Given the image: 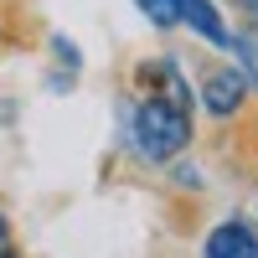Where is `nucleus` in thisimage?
Masks as SVG:
<instances>
[{
	"mask_svg": "<svg viewBox=\"0 0 258 258\" xmlns=\"http://www.w3.org/2000/svg\"><path fill=\"white\" fill-rule=\"evenodd\" d=\"M191 103L170 98V93H150L135 103V119H129V140L145 160H170L181 155L186 140H191Z\"/></svg>",
	"mask_w": 258,
	"mask_h": 258,
	"instance_id": "1",
	"label": "nucleus"
},
{
	"mask_svg": "<svg viewBox=\"0 0 258 258\" xmlns=\"http://www.w3.org/2000/svg\"><path fill=\"white\" fill-rule=\"evenodd\" d=\"M243 98H248L243 68H217V73H207V83H202V109H207L212 119H232V114L243 109Z\"/></svg>",
	"mask_w": 258,
	"mask_h": 258,
	"instance_id": "2",
	"label": "nucleus"
},
{
	"mask_svg": "<svg viewBox=\"0 0 258 258\" xmlns=\"http://www.w3.org/2000/svg\"><path fill=\"white\" fill-rule=\"evenodd\" d=\"M202 258H258V227L243 222V217L217 222L202 243Z\"/></svg>",
	"mask_w": 258,
	"mask_h": 258,
	"instance_id": "3",
	"label": "nucleus"
},
{
	"mask_svg": "<svg viewBox=\"0 0 258 258\" xmlns=\"http://www.w3.org/2000/svg\"><path fill=\"white\" fill-rule=\"evenodd\" d=\"M181 21L202 41H212V47H232V31H227V21H222V11L212 0H181Z\"/></svg>",
	"mask_w": 258,
	"mask_h": 258,
	"instance_id": "4",
	"label": "nucleus"
},
{
	"mask_svg": "<svg viewBox=\"0 0 258 258\" xmlns=\"http://www.w3.org/2000/svg\"><path fill=\"white\" fill-rule=\"evenodd\" d=\"M232 47H238V57H243V78L258 88V26L238 31V36H232Z\"/></svg>",
	"mask_w": 258,
	"mask_h": 258,
	"instance_id": "5",
	"label": "nucleus"
},
{
	"mask_svg": "<svg viewBox=\"0 0 258 258\" xmlns=\"http://www.w3.org/2000/svg\"><path fill=\"white\" fill-rule=\"evenodd\" d=\"M135 6L150 16V26H160V31H170L181 21V0H135Z\"/></svg>",
	"mask_w": 258,
	"mask_h": 258,
	"instance_id": "6",
	"label": "nucleus"
},
{
	"mask_svg": "<svg viewBox=\"0 0 258 258\" xmlns=\"http://www.w3.org/2000/svg\"><path fill=\"white\" fill-rule=\"evenodd\" d=\"M6 253H11V222L0 217V258H6Z\"/></svg>",
	"mask_w": 258,
	"mask_h": 258,
	"instance_id": "7",
	"label": "nucleus"
},
{
	"mask_svg": "<svg viewBox=\"0 0 258 258\" xmlns=\"http://www.w3.org/2000/svg\"><path fill=\"white\" fill-rule=\"evenodd\" d=\"M248 11H253V16H258V0H248Z\"/></svg>",
	"mask_w": 258,
	"mask_h": 258,
	"instance_id": "8",
	"label": "nucleus"
}]
</instances>
